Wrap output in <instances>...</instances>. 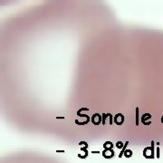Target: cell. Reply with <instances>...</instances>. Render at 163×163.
Listing matches in <instances>:
<instances>
[{"label":"cell","instance_id":"6da1fadb","mask_svg":"<svg viewBox=\"0 0 163 163\" xmlns=\"http://www.w3.org/2000/svg\"><path fill=\"white\" fill-rule=\"evenodd\" d=\"M151 145L149 147H146L145 149H143V156L146 159H154L155 158V148L154 146L156 144V142H154L153 140H151Z\"/></svg>","mask_w":163,"mask_h":163},{"label":"cell","instance_id":"7a4b0ae2","mask_svg":"<svg viewBox=\"0 0 163 163\" xmlns=\"http://www.w3.org/2000/svg\"><path fill=\"white\" fill-rule=\"evenodd\" d=\"M151 118H152V116H151V114L150 113H144V114L141 116V119H140V121H141V122H142V124L146 125V126H149V125L151 124Z\"/></svg>","mask_w":163,"mask_h":163},{"label":"cell","instance_id":"3957f363","mask_svg":"<svg viewBox=\"0 0 163 163\" xmlns=\"http://www.w3.org/2000/svg\"><path fill=\"white\" fill-rule=\"evenodd\" d=\"M91 122L93 125H100L102 122V117L100 113H94L91 118Z\"/></svg>","mask_w":163,"mask_h":163},{"label":"cell","instance_id":"277c9868","mask_svg":"<svg viewBox=\"0 0 163 163\" xmlns=\"http://www.w3.org/2000/svg\"><path fill=\"white\" fill-rule=\"evenodd\" d=\"M124 121H125L124 115L122 114V113H117V114L113 117V122L116 123L117 125H119V126L123 124Z\"/></svg>","mask_w":163,"mask_h":163},{"label":"cell","instance_id":"5b68a950","mask_svg":"<svg viewBox=\"0 0 163 163\" xmlns=\"http://www.w3.org/2000/svg\"><path fill=\"white\" fill-rule=\"evenodd\" d=\"M115 155V152L113 149H103L101 151V156L105 159H112Z\"/></svg>","mask_w":163,"mask_h":163},{"label":"cell","instance_id":"8992f818","mask_svg":"<svg viewBox=\"0 0 163 163\" xmlns=\"http://www.w3.org/2000/svg\"><path fill=\"white\" fill-rule=\"evenodd\" d=\"M88 157V149L86 148H81V152L78 154V158L80 159H86Z\"/></svg>","mask_w":163,"mask_h":163},{"label":"cell","instance_id":"52a82bcc","mask_svg":"<svg viewBox=\"0 0 163 163\" xmlns=\"http://www.w3.org/2000/svg\"><path fill=\"white\" fill-rule=\"evenodd\" d=\"M113 143L111 142V141H105V142L103 143V145H102V147H103L104 149H113Z\"/></svg>","mask_w":163,"mask_h":163},{"label":"cell","instance_id":"ba28073f","mask_svg":"<svg viewBox=\"0 0 163 163\" xmlns=\"http://www.w3.org/2000/svg\"><path fill=\"white\" fill-rule=\"evenodd\" d=\"M139 111H140V109L139 107H136L135 109V124L136 126H138L140 123V115H139Z\"/></svg>","mask_w":163,"mask_h":163},{"label":"cell","instance_id":"9c48e42d","mask_svg":"<svg viewBox=\"0 0 163 163\" xmlns=\"http://www.w3.org/2000/svg\"><path fill=\"white\" fill-rule=\"evenodd\" d=\"M133 155V152H132V149H126L125 150L124 154H123V156L125 158H127V159H130V158H132V156Z\"/></svg>","mask_w":163,"mask_h":163},{"label":"cell","instance_id":"30bf717a","mask_svg":"<svg viewBox=\"0 0 163 163\" xmlns=\"http://www.w3.org/2000/svg\"><path fill=\"white\" fill-rule=\"evenodd\" d=\"M129 144V141H126L124 144V147L122 148V149L121 150V152H120V154H119V158H122V156H123V154H124L125 150L127 149V146H128Z\"/></svg>","mask_w":163,"mask_h":163},{"label":"cell","instance_id":"8fae6325","mask_svg":"<svg viewBox=\"0 0 163 163\" xmlns=\"http://www.w3.org/2000/svg\"><path fill=\"white\" fill-rule=\"evenodd\" d=\"M109 114H110V113H102V114H101V117H102V122H101V123H102V125H105V123H106V119L109 118Z\"/></svg>","mask_w":163,"mask_h":163},{"label":"cell","instance_id":"7c38bea8","mask_svg":"<svg viewBox=\"0 0 163 163\" xmlns=\"http://www.w3.org/2000/svg\"><path fill=\"white\" fill-rule=\"evenodd\" d=\"M124 144L125 143H123L122 141H121V140H119V141L116 142V148L119 149H122V148L124 147Z\"/></svg>","mask_w":163,"mask_h":163},{"label":"cell","instance_id":"4fadbf2b","mask_svg":"<svg viewBox=\"0 0 163 163\" xmlns=\"http://www.w3.org/2000/svg\"><path fill=\"white\" fill-rule=\"evenodd\" d=\"M79 146H80L81 148H86V149H88V147H89L88 143H87L86 141H83V140L79 142Z\"/></svg>","mask_w":163,"mask_h":163},{"label":"cell","instance_id":"5bb4252c","mask_svg":"<svg viewBox=\"0 0 163 163\" xmlns=\"http://www.w3.org/2000/svg\"><path fill=\"white\" fill-rule=\"evenodd\" d=\"M156 158H158V159H160V146H159V147H157V149H156Z\"/></svg>","mask_w":163,"mask_h":163},{"label":"cell","instance_id":"9a60e30c","mask_svg":"<svg viewBox=\"0 0 163 163\" xmlns=\"http://www.w3.org/2000/svg\"><path fill=\"white\" fill-rule=\"evenodd\" d=\"M109 121H110V125H112V123H113V117H112V114H111V113L109 115Z\"/></svg>","mask_w":163,"mask_h":163},{"label":"cell","instance_id":"2e32d148","mask_svg":"<svg viewBox=\"0 0 163 163\" xmlns=\"http://www.w3.org/2000/svg\"><path fill=\"white\" fill-rule=\"evenodd\" d=\"M92 153H93V154H100L101 151H99V150H93Z\"/></svg>","mask_w":163,"mask_h":163},{"label":"cell","instance_id":"e0dca14e","mask_svg":"<svg viewBox=\"0 0 163 163\" xmlns=\"http://www.w3.org/2000/svg\"><path fill=\"white\" fill-rule=\"evenodd\" d=\"M56 119H57V120H64V117H58V116H57V117H56Z\"/></svg>","mask_w":163,"mask_h":163},{"label":"cell","instance_id":"ac0fdd59","mask_svg":"<svg viewBox=\"0 0 163 163\" xmlns=\"http://www.w3.org/2000/svg\"><path fill=\"white\" fill-rule=\"evenodd\" d=\"M57 153H64V150H56Z\"/></svg>","mask_w":163,"mask_h":163},{"label":"cell","instance_id":"d6986e66","mask_svg":"<svg viewBox=\"0 0 163 163\" xmlns=\"http://www.w3.org/2000/svg\"><path fill=\"white\" fill-rule=\"evenodd\" d=\"M160 121H161V123L163 124V115H162V117H161V119H160Z\"/></svg>","mask_w":163,"mask_h":163}]
</instances>
